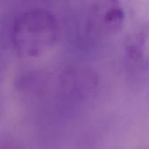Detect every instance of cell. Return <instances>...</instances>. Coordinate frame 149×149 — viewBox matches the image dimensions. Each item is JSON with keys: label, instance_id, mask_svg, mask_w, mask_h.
<instances>
[{"label": "cell", "instance_id": "obj_1", "mask_svg": "<svg viewBox=\"0 0 149 149\" xmlns=\"http://www.w3.org/2000/svg\"><path fill=\"white\" fill-rule=\"evenodd\" d=\"M57 37V19L49 11H27L14 21L13 43L17 52L22 56L35 58L45 54L54 47Z\"/></svg>", "mask_w": 149, "mask_h": 149}, {"label": "cell", "instance_id": "obj_2", "mask_svg": "<svg viewBox=\"0 0 149 149\" xmlns=\"http://www.w3.org/2000/svg\"><path fill=\"white\" fill-rule=\"evenodd\" d=\"M124 10L118 0H96L88 13L90 31L100 37L117 34L123 26Z\"/></svg>", "mask_w": 149, "mask_h": 149}, {"label": "cell", "instance_id": "obj_3", "mask_svg": "<svg viewBox=\"0 0 149 149\" xmlns=\"http://www.w3.org/2000/svg\"><path fill=\"white\" fill-rule=\"evenodd\" d=\"M0 149H20L14 136L9 133H0Z\"/></svg>", "mask_w": 149, "mask_h": 149}]
</instances>
